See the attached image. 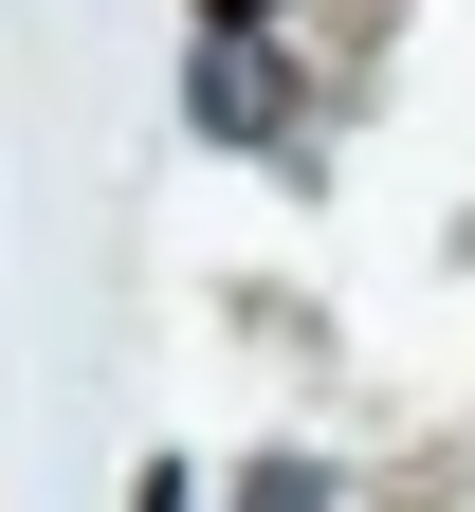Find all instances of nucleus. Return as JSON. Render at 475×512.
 I'll list each match as a JSON object with an SVG mask.
<instances>
[{
	"instance_id": "7ed1b4c3",
	"label": "nucleus",
	"mask_w": 475,
	"mask_h": 512,
	"mask_svg": "<svg viewBox=\"0 0 475 512\" xmlns=\"http://www.w3.org/2000/svg\"><path fill=\"white\" fill-rule=\"evenodd\" d=\"M256 19H275V0H201V37H256Z\"/></svg>"
},
{
	"instance_id": "f257e3e1",
	"label": "nucleus",
	"mask_w": 475,
	"mask_h": 512,
	"mask_svg": "<svg viewBox=\"0 0 475 512\" xmlns=\"http://www.w3.org/2000/svg\"><path fill=\"white\" fill-rule=\"evenodd\" d=\"M183 92H201V128H220V147H238V128H275V74H256L238 37H201V74H183Z\"/></svg>"
},
{
	"instance_id": "f03ea898",
	"label": "nucleus",
	"mask_w": 475,
	"mask_h": 512,
	"mask_svg": "<svg viewBox=\"0 0 475 512\" xmlns=\"http://www.w3.org/2000/svg\"><path fill=\"white\" fill-rule=\"evenodd\" d=\"M238 512H329V476H311V458H256V476H238Z\"/></svg>"
}]
</instances>
